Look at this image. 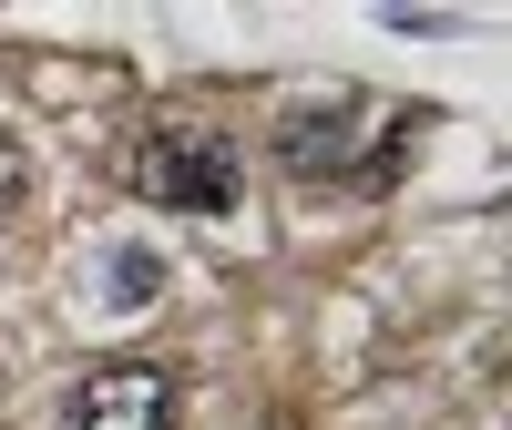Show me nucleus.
I'll list each match as a JSON object with an SVG mask.
<instances>
[{"label":"nucleus","instance_id":"obj_1","mask_svg":"<svg viewBox=\"0 0 512 430\" xmlns=\"http://www.w3.org/2000/svg\"><path fill=\"white\" fill-rule=\"evenodd\" d=\"M134 175H144V195H154V205L226 215V205H236V185H246V164H236V144L216 134V123H154L144 154H134Z\"/></svg>","mask_w":512,"mask_h":430},{"label":"nucleus","instance_id":"obj_2","mask_svg":"<svg viewBox=\"0 0 512 430\" xmlns=\"http://www.w3.org/2000/svg\"><path fill=\"white\" fill-rule=\"evenodd\" d=\"M62 430H175V379L154 359H113V369H93L72 390Z\"/></svg>","mask_w":512,"mask_h":430},{"label":"nucleus","instance_id":"obj_3","mask_svg":"<svg viewBox=\"0 0 512 430\" xmlns=\"http://www.w3.org/2000/svg\"><path fill=\"white\" fill-rule=\"evenodd\" d=\"M277 154H287V175H359V164H369V103L349 93V103H308V113H287Z\"/></svg>","mask_w":512,"mask_h":430},{"label":"nucleus","instance_id":"obj_4","mask_svg":"<svg viewBox=\"0 0 512 430\" xmlns=\"http://www.w3.org/2000/svg\"><path fill=\"white\" fill-rule=\"evenodd\" d=\"M113 277H123V287H113V297H123V308H144V297H154V256H123V267H113Z\"/></svg>","mask_w":512,"mask_h":430},{"label":"nucleus","instance_id":"obj_5","mask_svg":"<svg viewBox=\"0 0 512 430\" xmlns=\"http://www.w3.org/2000/svg\"><path fill=\"white\" fill-rule=\"evenodd\" d=\"M21 185H31V175H21V154H11V144H0V215H11V205H21Z\"/></svg>","mask_w":512,"mask_h":430}]
</instances>
